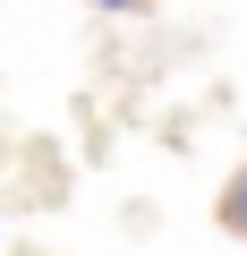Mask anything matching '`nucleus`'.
I'll use <instances>...</instances> for the list:
<instances>
[{
	"instance_id": "obj_2",
	"label": "nucleus",
	"mask_w": 247,
	"mask_h": 256,
	"mask_svg": "<svg viewBox=\"0 0 247 256\" xmlns=\"http://www.w3.org/2000/svg\"><path fill=\"white\" fill-rule=\"evenodd\" d=\"M102 9H128V0H102Z\"/></svg>"
},
{
	"instance_id": "obj_1",
	"label": "nucleus",
	"mask_w": 247,
	"mask_h": 256,
	"mask_svg": "<svg viewBox=\"0 0 247 256\" xmlns=\"http://www.w3.org/2000/svg\"><path fill=\"white\" fill-rule=\"evenodd\" d=\"M222 222H230V230H247V171L230 180V196H222Z\"/></svg>"
}]
</instances>
